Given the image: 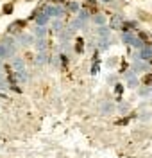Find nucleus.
<instances>
[{
	"instance_id": "nucleus-12",
	"label": "nucleus",
	"mask_w": 152,
	"mask_h": 158,
	"mask_svg": "<svg viewBox=\"0 0 152 158\" xmlns=\"http://www.w3.org/2000/svg\"><path fill=\"white\" fill-rule=\"evenodd\" d=\"M49 59H50V52H49V50H45V52H36L32 63L41 69V67H49Z\"/></svg>"
},
{
	"instance_id": "nucleus-27",
	"label": "nucleus",
	"mask_w": 152,
	"mask_h": 158,
	"mask_svg": "<svg viewBox=\"0 0 152 158\" xmlns=\"http://www.w3.org/2000/svg\"><path fill=\"white\" fill-rule=\"evenodd\" d=\"M77 18L81 20V22H84V23H90V18H91V11L86 9V7H81V11L75 15Z\"/></svg>"
},
{
	"instance_id": "nucleus-15",
	"label": "nucleus",
	"mask_w": 152,
	"mask_h": 158,
	"mask_svg": "<svg viewBox=\"0 0 152 158\" xmlns=\"http://www.w3.org/2000/svg\"><path fill=\"white\" fill-rule=\"evenodd\" d=\"M90 23L91 25H95V27H100V25H107V16L100 13V11H97V13H93L90 18Z\"/></svg>"
},
{
	"instance_id": "nucleus-32",
	"label": "nucleus",
	"mask_w": 152,
	"mask_h": 158,
	"mask_svg": "<svg viewBox=\"0 0 152 158\" xmlns=\"http://www.w3.org/2000/svg\"><path fill=\"white\" fill-rule=\"evenodd\" d=\"M13 11H14V4L13 2H7V4L2 6V15H13Z\"/></svg>"
},
{
	"instance_id": "nucleus-5",
	"label": "nucleus",
	"mask_w": 152,
	"mask_h": 158,
	"mask_svg": "<svg viewBox=\"0 0 152 158\" xmlns=\"http://www.w3.org/2000/svg\"><path fill=\"white\" fill-rule=\"evenodd\" d=\"M16 52H18V45H7V43L0 41V59L2 61H7V59L14 58Z\"/></svg>"
},
{
	"instance_id": "nucleus-36",
	"label": "nucleus",
	"mask_w": 152,
	"mask_h": 158,
	"mask_svg": "<svg viewBox=\"0 0 152 158\" xmlns=\"http://www.w3.org/2000/svg\"><path fill=\"white\" fill-rule=\"evenodd\" d=\"M68 0H52V4H59V6H64Z\"/></svg>"
},
{
	"instance_id": "nucleus-19",
	"label": "nucleus",
	"mask_w": 152,
	"mask_h": 158,
	"mask_svg": "<svg viewBox=\"0 0 152 158\" xmlns=\"http://www.w3.org/2000/svg\"><path fill=\"white\" fill-rule=\"evenodd\" d=\"M68 25H70V27L75 31V32H79V31H88V23L81 22V20L77 18V16H73V18L68 22Z\"/></svg>"
},
{
	"instance_id": "nucleus-8",
	"label": "nucleus",
	"mask_w": 152,
	"mask_h": 158,
	"mask_svg": "<svg viewBox=\"0 0 152 158\" xmlns=\"http://www.w3.org/2000/svg\"><path fill=\"white\" fill-rule=\"evenodd\" d=\"M25 25H27L25 20H14V22H11L9 25H7L6 32L11 34V36H18L20 32H23V27H25Z\"/></svg>"
},
{
	"instance_id": "nucleus-26",
	"label": "nucleus",
	"mask_w": 152,
	"mask_h": 158,
	"mask_svg": "<svg viewBox=\"0 0 152 158\" xmlns=\"http://www.w3.org/2000/svg\"><path fill=\"white\" fill-rule=\"evenodd\" d=\"M30 32L34 34V38H47V36H49V27H43V25H34Z\"/></svg>"
},
{
	"instance_id": "nucleus-4",
	"label": "nucleus",
	"mask_w": 152,
	"mask_h": 158,
	"mask_svg": "<svg viewBox=\"0 0 152 158\" xmlns=\"http://www.w3.org/2000/svg\"><path fill=\"white\" fill-rule=\"evenodd\" d=\"M131 70L138 76H143L147 72H152V63L143 61V59H134V61H131Z\"/></svg>"
},
{
	"instance_id": "nucleus-31",
	"label": "nucleus",
	"mask_w": 152,
	"mask_h": 158,
	"mask_svg": "<svg viewBox=\"0 0 152 158\" xmlns=\"http://www.w3.org/2000/svg\"><path fill=\"white\" fill-rule=\"evenodd\" d=\"M118 63H120L118 56H109V58L106 59V67H107V69H115Z\"/></svg>"
},
{
	"instance_id": "nucleus-20",
	"label": "nucleus",
	"mask_w": 152,
	"mask_h": 158,
	"mask_svg": "<svg viewBox=\"0 0 152 158\" xmlns=\"http://www.w3.org/2000/svg\"><path fill=\"white\" fill-rule=\"evenodd\" d=\"M81 2H77V0H68L66 4H64V9L66 13H70V15H77L79 11H81Z\"/></svg>"
},
{
	"instance_id": "nucleus-16",
	"label": "nucleus",
	"mask_w": 152,
	"mask_h": 158,
	"mask_svg": "<svg viewBox=\"0 0 152 158\" xmlns=\"http://www.w3.org/2000/svg\"><path fill=\"white\" fill-rule=\"evenodd\" d=\"M113 36V31L109 29V25H100V27H95V38L99 40H107Z\"/></svg>"
},
{
	"instance_id": "nucleus-37",
	"label": "nucleus",
	"mask_w": 152,
	"mask_h": 158,
	"mask_svg": "<svg viewBox=\"0 0 152 158\" xmlns=\"http://www.w3.org/2000/svg\"><path fill=\"white\" fill-rule=\"evenodd\" d=\"M100 4H107V6H111V4H115V0H99Z\"/></svg>"
},
{
	"instance_id": "nucleus-6",
	"label": "nucleus",
	"mask_w": 152,
	"mask_h": 158,
	"mask_svg": "<svg viewBox=\"0 0 152 158\" xmlns=\"http://www.w3.org/2000/svg\"><path fill=\"white\" fill-rule=\"evenodd\" d=\"M116 111V102L111 101V99H104L100 101V104H99V113L104 115V117H107V115H113Z\"/></svg>"
},
{
	"instance_id": "nucleus-33",
	"label": "nucleus",
	"mask_w": 152,
	"mask_h": 158,
	"mask_svg": "<svg viewBox=\"0 0 152 158\" xmlns=\"http://www.w3.org/2000/svg\"><path fill=\"white\" fill-rule=\"evenodd\" d=\"M116 81H120V74H116V72H111V74L107 76V81H106V83H107L109 86H113Z\"/></svg>"
},
{
	"instance_id": "nucleus-35",
	"label": "nucleus",
	"mask_w": 152,
	"mask_h": 158,
	"mask_svg": "<svg viewBox=\"0 0 152 158\" xmlns=\"http://www.w3.org/2000/svg\"><path fill=\"white\" fill-rule=\"evenodd\" d=\"M127 122H131V115H125L123 118H120V120H116V124H118V126H125Z\"/></svg>"
},
{
	"instance_id": "nucleus-9",
	"label": "nucleus",
	"mask_w": 152,
	"mask_h": 158,
	"mask_svg": "<svg viewBox=\"0 0 152 158\" xmlns=\"http://www.w3.org/2000/svg\"><path fill=\"white\" fill-rule=\"evenodd\" d=\"M123 15H120V13H115L111 18H107V25H109V29L111 31H120L122 25H123Z\"/></svg>"
},
{
	"instance_id": "nucleus-39",
	"label": "nucleus",
	"mask_w": 152,
	"mask_h": 158,
	"mask_svg": "<svg viewBox=\"0 0 152 158\" xmlns=\"http://www.w3.org/2000/svg\"><path fill=\"white\" fill-rule=\"evenodd\" d=\"M149 101H150V102H152V92H150V99H149Z\"/></svg>"
},
{
	"instance_id": "nucleus-30",
	"label": "nucleus",
	"mask_w": 152,
	"mask_h": 158,
	"mask_svg": "<svg viewBox=\"0 0 152 158\" xmlns=\"http://www.w3.org/2000/svg\"><path fill=\"white\" fill-rule=\"evenodd\" d=\"M84 4H86V9L91 11V15L93 13H97V7H99V0H84Z\"/></svg>"
},
{
	"instance_id": "nucleus-2",
	"label": "nucleus",
	"mask_w": 152,
	"mask_h": 158,
	"mask_svg": "<svg viewBox=\"0 0 152 158\" xmlns=\"http://www.w3.org/2000/svg\"><path fill=\"white\" fill-rule=\"evenodd\" d=\"M45 15H49L50 18H64L66 16V9H64V6H59V4H47V6H43L40 7Z\"/></svg>"
},
{
	"instance_id": "nucleus-11",
	"label": "nucleus",
	"mask_w": 152,
	"mask_h": 158,
	"mask_svg": "<svg viewBox=\"0 0 152 158\" xmlns=\"http://www.w3.org/2000/svg\"><path fill=\"white\" fill-rule=\"evenodd\" d=\"M100 65H102V61H100V52L95 49V50H93V56H91V69H90V74H91V76H97V74L100 72Z\"/></svg>"
},
{
	"instance_id": "nucleus-21",
	"label": "nucleus",
	"mask_w": 152,
	"mask_h": 158,
	"mask_svg": "<svg viewBox=\"0 0 152 158\" xmlns=\"http://www.w3.org/2000/svg\"><path fill=\"white\" fill-rule=\"evenodd\" d=\"M129 111H131V102L129 101H118L116 102V113H120V115H129Z\"/></svg>"
},
{
	"instance_id": "nucleus-29",
	"label": "nucleus",
	"mask_w": 152,
	"mask_h": 158,
	"mask_svg": "<svg viewBox=\"0 0 152 158\" xmlns=\"http://www.w3.org/2000/svg\"><path fill=\"white\" fill-rule=\"evenodd\" d=\"M57 54H59V67L61 69H68V65H70L68 54H63V52H57Z\"/></svg>"
},
{
	"instance_id": "nucleus-24",
	"label": "nucleus",
	"mask_w": 152,
	"mask_h": 158,
	"mask_svg": "<svg viewBox=\"0 0 152 158\" xmlns=\"http://www.w3.org/2000/svg\"><path fill=\"white\" fill-rule=\"evenodd\" d=\"M150 92H152V86H147V85H140L138 88H136V95L140 99H150Z\"/></svg>"
},
{
	"instance_id": "nucleus-25",
	"label": "nucleus",
	"mask_w": 152,
	"mask_h": 158,
	"mask_svg": "<svg viewBox=\"0 0 152 158\" xmlns=\"http://www.w3.org/2000/svg\"><path fill=\"white\" fill-rule=\"evenodd\" d=\"M123 92H125V85L120 83V81H116V83L113 85V94H115V97H116V102L123 99Z\"/></svg>"
},
{
	"instance_id": "nucleus-22",
	"label": "nucleus",
	"mask_w": 152,
	"mask_h": 158,
	"mask_svg": "<svg viewBox=\"0 0 152 158\" xmlns=\"http://www.w3.org/2000/svg\"><path fill=\"white\" fill-rule=\"evenodd\" d=\"M34 50L36 52H45V50H49V38H36L34 41Z\"/></svg>"
},
{
	"instance_id": "nucleus-14",
	"label": "nucleus",
	"mask_w": 152,
	"mask_h": 158,
	"mask_svg": "<svg viewBox=\"0 0 152 158\" xmlns=\"http://www.w3.org/2000/svg\"><path fill=\"white\" fill-rule=\"evenodd\" d=\"M50 16L49 15H45L41 9L36 11V15H34V18H32V22H34V25H43V27H49V23H50Z\"/></svg>"
},
{
	"instance_id": "nucleus-18",
	"label": "nucleus",
	"mask_w": 152,
	"mask_h": 158,
	"mask_svg": "<svg viewBox=\"0 0 152 158\" xmlns=\"http://www.w3.org/2000/svg\"><path fill=\"white\" fill-rule=\"evenodd\" d=\"M72 47H73V52H75V54L81 56V54L86 52V41H84L82 36H75V43H73Z\"/></svg>"
},
{
	"instance_id": "nucleus-10",
	"label": "nucleus",
	"mask_w": 152,
	"mask_h": 158,
	"mask_svg": "<svg viewBox=\"0 0 152 158\" xmlns=\"http://www.w3.org/2000/svg\"><path fill=\"white\" fill-rule=\"evenodd\" d=\"M9 61H11L9 67H11L13 72H20V70L27 69V61H25V58H21V56H18V54H16L14 58H11Z\"/></svg>"
},
{
	"instance_id": "nucleus-7",
	"label": "nucleus",
	"mask_w": 152,
	"mask_h": 158,
	"mask_svg": "<svg viewBox=\"0 0 152 158\" xmlns=\"http://www.w3.org/2000/svg\"><path fill=\"white\" fill-rule=\"evenodd\" d=\"M75 34H77V32H75V31L66 23V25H64V29H61L59 32L56 34V38H57V43H64V41H72V40L75 38Z\"/></svg>"
},
{
	"instance_id": "nucleus-3",
	"label": "nucleus",
	"mask_w": 152,
	"mask_h": 158,
	"mask_svg": "<svg viewBox=\"0 0 152 158\" xmlns=\"http://www.w3.org/2000/svg\"><path fill=\"white\" fill-rule=\"evenodd\" d=\"M16 38V45H18V49H30L32 45H34V41H36V38H34V34L32 32H20L18 36H14Z\"/></svg>"
},
{
	"instance_id": "nucleus-17",
	"label": "nucleus",
	"mask_w": 152,
	"mask_h": 158,
	"mask_svg": "<svg viewBox=\"0 0 152 158\" xmlns=\"http://www.w3.org/2000/svg\"><path fill=\"white\" fill-rule=\"evenodd\" d=\"M64 25H66V22L63 18H52L50 23H49V31H52L54 34H57L61 29H64Z\"/></svg>"
},
{
	"instance_id": "nucleus-1",
	"label": "nucleus",
	"mask_w": 152,
	"mask_h": 158,
	"mask_svg": "<svg viewBox=\"0 0 152 158\" xmlns=\"http://www.w3.org/2000/svg\"><path fill=\"white\" fill-rule=\"evenodd\" d=\"M122 81H123L125 88L134 90V92H136V88L142 85V79H140V76H138V74H134V72L131 70V67L125 70V72H122Z\"/></svg>"
},
{
	"instance_id": "nucleus-34",
	"label": "nucleus",
	"mask_w": 152,
	"mask_h": 158,
	"mask_svg": "<svg viewBox=\"0 0 152 158\" xmlns=\"http://www.w3.org/2000/svg\"><path fill=\"white\" fill-rule=\"evenodd\" d=\"M142 85L152 86V72H147V74H143V77H142Z\"/></svg>"
},
{
	"instance_id": "nucleus-28",
	"label": "nucleus",
	"mask_w": 152,
	"mask_h": 158,
	"mask_svg": "<svg viewBox=\"0 0 152 158\" xmlns=\"http://www.w3.org/2000/svg\"><path fill=\"white\" fill-rule=\"evenodd\" d=\"M138 118H140V122H150L152 120V110H140V115H138Z\"/></svg>"
},
{
	"instance_id": "nucleus-38",
	"label": "nucleus",
	"mask_w": 152,
	"mask_h": 158,
	"mask_svg": "<svg viewBox=\"0 0 152 158\" xmlns=\"http://www.w3.org/2000/svg\"><path fill=\"white\" fill-rule=\"evenodd\" d=\"M4 69H6V63H4V61L0 59V70H4Z\"/></svg>"
},
{
	"instance_id": "nucleus-13",
	"label": "nucleus",
	"mask_w": 152,
	"mask_h": 158,
	"mask_svg": "<svg viewBox=\"0 0 152 158\" xmlns=\"http://www.w3.org/2000/svg\"><path fill=\"white\" fill-rule=\"evenodd\" d=\"M116 43V40L113 38H107V40H99L97 38V43H95V49L99 50V52H107V50L111 49L113 45Z\"/></svg>"
},
{
	"instance_id": "nucleus-23",
	"label": "nucleus",
	"mask_w": 152,
	"mask_h": 158,
	"mask_svg": "<svg viewBox=\"0 0 152 158\" xmlns=\"http://www.w3.org/2000/svg\"><path fill=\"white\" fill-rule=\"evenodd\" d=\"M120 31H140V22L138 20H123V25H122V29Z\"/></svg>"
}]
</instances>
